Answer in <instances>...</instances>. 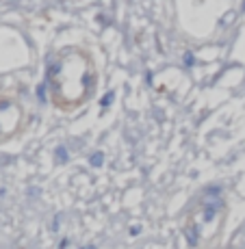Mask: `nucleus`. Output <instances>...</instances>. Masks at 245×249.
I'll return each instance as SVG.
<instances>
[{
	"mask_svg": "<svg viewBox=\"0 0 245 249\" xmlns=\"http://www.w3.org/2000/svg\"><path fill=\"white\" fill-rule=\"evenodd\" d=\"M98 87V71L89 52L65 48L48 68V95L61 111H74L89 102Z\"/></svg>",
	"mask_w": 245,
	"mask_h": 249,
	"instance_id": "nucleus-1",
	"label": "nucleus"
},
{
	"mask_svg": "<svg viewBox=\"0 0 245 249\" xmlns=\"http://www.w3.org/2000/svg\"><path fill=\"white\" fill-rule=\"evenodd\" d=\"M89 249H94V247H89Z\"/></svg>",
	"mask_w": 245,
	"mask_h": 249,
	"instance_id": "nucleus-2",
	"label": "nucleus"
}]
</instances>
